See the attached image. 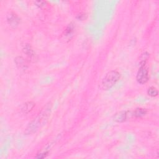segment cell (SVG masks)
<instances>
[{"label": "cell", "mask_w": 159, "mask_h": 159, "mask_svg": "<svg viewBox=\"0 0 159 159\" xmlns=\"http://www.w3.org/2000/svg\"><path fill=\"white\" fill-rule=\"evenodd\" d=\"M121 78V74L115 70H112L108 72L103 78L101 86L103 90H108L113 87Z\"/></svg>", "instance_id": "obj_2"}, {"label": "cell", "mask_w": 159, "mask_h": 159, "mask_svg": "<svg viewBox=\"0 0 159 159\" xmlns=\"http://www.w3.org/2000/svg\"><path fill=\"white\" fill-rule=\"evenodd\" d=\"M148 94L149 95L150 97H157L158 94V91L157 90V89L154 86H151L149 88L148 91H147Z\"/></svg>", "instance_id": "obj_11"}, {"label": "cell", "mask_w": 159, "mask_h": 159, "mask_svg": "<svg viewBox=\"0 0 159 159\" xmlns=\"http://www.w3.org/2000/svg\"><path fill=\"white\" fill-rule=\"evenodd\" d=\"M52 110V104L48 103L41 111V112L33 121H32L25 131L26 135L32 134L41 128L47 121L48 118L50 115Z\"/></svg>", "instance_id": "obj_1"}, {"label": "cell", "mask_w": 159, "mask_h": 159, "mask_svg": "<svg viewBox=\"0 0 159 159\" xmlns=\"http://www.w3.org/2000/svg\"><path fill=\"white\" fill-rule=\"evenodd\" d=\"M35 105H36L34 102H32V101H29V102H27V103L23 105V106L21 108V111L25 114L28 113L30 111H32V110L33 109Z\"/></svg>", "instance_id": "obj_6"}, {"label": "cell", "mask_w": 159, "mask_h": 159, "mask_svg": "<svg viewBox=\"0 0 159 159\" xmlns=\"http://www.w3.org/2000/svg\"><path fill=\"white\" fill-rule=\"evenodd\" d=\"M86 17H87V16H86V14H85V13H80L78 15H77V20H78L79 21L80 20V21H83V20H86Z\"/></svg>", "instance_id": "obj_12"}, {"label": "cell", "mask_w": 159, "mask_h": 159, "mask_svg": "<svg viewBox=\"0 0 159 159\" xmlns=\"http://www.w3.org/2000/svg\"><path fill=\"white\" fill-rule=\"evenodd\" d=\"M74 30H75L74 25L72 23L70 24L68 26H67V28H66V29L65 30L64 35H63V36H64L66 37H69L70 36H72V34L73 33Z\"/></svg>", "instance_id": "obj_10"}, {"label": "cell", "mask_w": 159, "mask_h": 159, "mask_svg": "<svg viewBox=\"0 0 159 159\" xmlns=\"http://www.w3.org/2000/svg\"><path fill=\"white\" fill-rule=\"evenodd\" d=\"M15 63L19 68L24 69L25 68H26L27 67V63L26 62V60H25L22 57H16L15 59Z\"/></svg>", "instance_id": "obj_7"}, {"label": "cell", "mask_w": 159, "mask_h": 159, "mask_svg": "<svg viewBox=\"0 0 159 159\" xmlns=\"http://www.w3.org/2000/svg\"><path fill=\"white\" fill-rule=\"evenodd\" d=\"M34 3L36 4V6H39V8H42L43 6H44L46 5V1H37L34 2Z\"/></svg>", "instance_id": "obj_13"}, {"label": "cell", "mask_w": 159, "mask_h": 159, "mask_svg": "<svg viewBox=\"0 0 159 159\" xmlns=\"http://www.w3.org/2000/svg\"><path fill=\"white\" fill-rule=\"evenodd\" d=\"M8 24L12 28H16L20 23V19L14 12H10L7 16Z\"/></svg>", "instance_id": "obj_4"}, {"label": "cell", "mask_w": 159, "mask_h": 159, "mask_svg": "<svg viewBox=\"0 0 159 159\" xmlns=\"http://www.w3.org/2000/svg\"><path fill=\"white\" fill-rule=\"evenodd\" d=\"M147 110L143 108H137L133 113L134 116L136 118H141L144 116L146 114H147Z\"/></svg>", "instance_id": "obj_9"}, {"label": "cell", "mask_w": 159, "mask_h": 159, "mask_svg": "<svg viewBox=\"0 0 159 159\" xmlns=\"http://www.w3.org/2000/svg\"><path fill=\"white\" fill-rule=\"evenodd\" d=\"M23 51L28 57H30V58H33V57L35 56L34 50H33V49H32L31 46L29 45V44L25 45V46L23 48Z\"/></svg>", "instance_id": "obj_8"}, {"label": "cell", "mask_w": 159, "mask_h": 159, "mask_svg": "<svg viewBox=\"0 0 159 159\" xmlns=\"http://www.w3.org/2000/svg\"><path fill=\"white\" fill-rule=\"evenodd\" d=\"M128 111H120L117 113L113 117L114 121L117 123H123L128 119Z\"/></svg>", "instance_id": "obj_5"}, {"label": "cell", "mask_w": 159, "mask_h": 159, "mask_svg": "<svg viewBox=\"0 0 159 159\" xmlns=\"http://www.w3.org/2000/svg\"><path fill=\"white\" fill-rule=\"evenodd\" d=\"M144 64L140 67L136 76V80L140 84L146 83L149 80L148 70L145 67Z\"/></svg>", "instance_id": "obj_3"}]
</instances>
